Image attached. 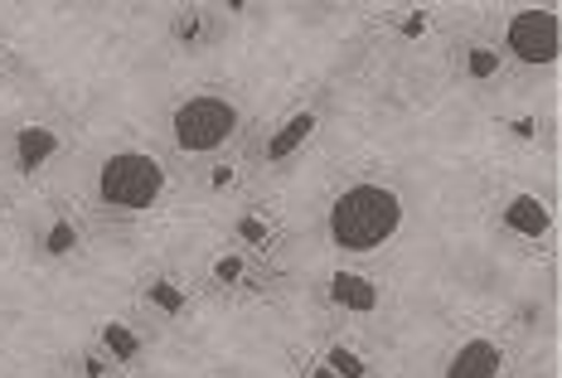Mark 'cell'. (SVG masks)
<instances>
[{
  "label": "cell",
  "mask_w": 562,
  "mask_h": 378,
  "mask_svg": "<svg viewBox=\"0 0 562 378\" xmlns=\"http://www.w3.org/2000/svg\"><path fill=\"white\" fill-rule=\"evenodd\" d=\"M562 49V20L553 10H519L509 20V54L524 64H553Z\"/></svg>",
  "instance_id": "obj_4"
},
{
  "label": "cell",
  "mask_w": 562,
  "mask_h": 378,
  "mask_svg": "<svg viewBox=\"0 0 562 378\" xmlns=\"http://www.w3.org/2000/svg\"><path fill=\"white\" fill-rule=\"evenodd\" d=\"M311 132H315V112H301V116H291V122L281 126V132H277L272 141H267V156H272V160H286L291 151H301V141H306Z\"/></svg>",
  "instance_id": "obj_9"
},
{
  "label": "cell",
  "mask_w": 562,
  "mask_h": 378,
  "mask_svg": "<svg viewBox=\"0 0 562 378\" xmlns=\"http://www.w3.org/2000/svg\"><path fill=\"white\" fill-rule=\"evenodd\" d=\"M315 378H339V374L330 369V364H325V369H321V374H315Z\"/></svg>",
  "instance_id": "obj_17"
},
{
  "label": "cell",
  "mask_w": 562,
  "mask_h": 378,
  "mask_svg": "<svg viewBox=\"0 0 562 378\" xmlns=\"http://www.w3.org/2000/svg\"><path fill=\"white\" fill-rule=\"evenodd\" d=\"M499 374V345L495 340H465L447 364V378H495Z\"/></svg>",
  "instance_id": "obj_5"
},
{
  "label": "cell",
  "mask_w": 562,
  "mask_h": 378,
  "mask_svg": "<svg viewBox=\"0 0 562 378\" xmlns=\"http://www.w3.org/2000/svg\"><path fill=\"white\" fill-rule=\"evenodd\" d=\"M150 301H156L166 315H180L184 311V291L175 287V281H156V287H150Z\"/></svg>",
  "instance_id": "obj_11"
},
{
  "label": "cell",
  "mask_w": 562,
  "mask_h": 378,
  "mask_svg": "<svg viewBox=\"0 0 562 378\" xmlns=\"http://www.w3.org/2000/svg\"><path fill=\"white\" fill-rule=\"evenodd\" d=\"M325 364H330L339 378H364V359H359L355 349H330V359Z\"/></svg>",
  "instance_id": "obj_13"
},
{
  "label": "cell",
  "mask_w": 562,
  "mask_h": 378,
  "mask_svg": "<svg viewBox=\"0 0 562 378\" xmlns=\"http://www.w3.org/2000/svg\"><path fill=\"white\" fill-rule=\"evenodd\" d=\"M330 301H339L345 311H373L379 305V291H373L369 277H359V271H335L330 277Z\"/></svg>",
  "instance_id": "obj_6"
},
{
  "label": "cell",
  "mask_w": 562,
  "mask_h": 378,
  "mask_svg": "<svg viewBox=\"0 0 562 378\" xmlns=\"http://www.w3.org/2000/svg\"><path fill=\"white\" fill-rule=\"evenodd\" d=\"M15 146H20V170L30 175V170H40V165L58 151V136L49 132V126H25V132L15 136Z\"/></svg>",
  "instance_id": "obj_8"
},
{
  "label": "cell",
  "mask_w": 562,
  "mask_h": 378,
  "mask_svg": "<svg viewBox=\"0 0 562 378\" xmlns=\"http://www.w3.org/2000/svg\"><path fill=\"white\" fill-rule=\"evenodd\" d=\"M238 229H243V238H248V243H262L267 238V223L262 219H243Z\"/></svg>",
  "instance_id": "obj_15"
},
{
  "label": "cell",
  "mask_w": 562,
  "mask_h": 378,
  "mask_svg": "<svg viewBox=\"0 0 562 378\" xmlns=\"http://www.w3.org/2000/svg\"><path fill=\"white\" fill-rule=\"evenodd\" d=\"M495 68H499V58L490 54V49H471V74H475V78H490Z\"/></svg>",
  "instance_id": "obj_14"
},
{
  "label": "cell",
  "mask_w": 562,
  "mask_h": 378,
  "mask_svg": "<svg viewBox=\"0 0 562 378\" xmlns=\"http://www.w3.org/2000/svg\"><path fill=\"white\" fill-rule=\"evenodd\" d=\"M505 223H509L514 233H519V238H543V233H548V223H553V219H548V209L538 204L533 194H519V199H509Z\"/></svg>",
  "instance_id": "obj_7"
},
{
  "label": "cell",
  "mask_w": 562,
  "mask_h": 378,
  "mask_svg": "<svg viewBox=\"0 0 562 378\" xmlns=\"http://www.w3.org/2000/svg\"><path fill=\"white\" fill-rule=\"evenodd\" d=\"M44 247H49L54 257L74 253V247H78V229H74V223H54V229H49V238H44Z\"/></svg>",
  "instance_id": "obj_12"
},
{
  "label": "cell",
  "mask_w": 562,
  "mask_h": 378,
  "mask_svg": "<svg viewBox=\"0 0 562 378\" xmlns=\"http://www.w3.org/2000/svg\"><path fill=\"white\" fill-rule=\"evenodd\" d=\"M98 189L116 209H150L160 199V189H166V170H160V160L140 156V151H122V156L102 165Z\"/></svg>",
  "instance_id": "obj_2"
},
{
  "label": "cell",
  "mask_w": 562,
  "mask_h": 378,
  "mask_svg": "<svg viewBox=\"0 0 562 378\" xmlns=\"http://www.w3.org/2000/svg\"><path fill=\"white\" fill-rule=\"evenodd\" d=\"M238 271H243L238 257H218V281H238Z\"/></svg>",
  "instance_id": "obj_16"
},
{
  "label": "cell",
  "mask_w": 562,
  "mask_h": 378,
  "mask_svg": "<svg viewBox=\"0 0 562 378\" xmlns=\"http://www.w3.org/2000/svg\"><path fill=\"white\" fill-rule=\"evenodd\" d=\"M403 223V199L383 185H355L335 199L330 209V238L345 253H373L397 233Z\"/></svg>",
  "instance_id": "obj_1"
},
{
  "label": "cell",
  "mask_w": 562,
  "mask_h": 378,
  "mask_svg": "<svg viewBox=\"0 0 562 378\" xmlns=\"http://www.w3.org/2000/svg\"><path fill=\"white\" fill-rule=\"evenodd\" d=\"M238 132V108L218 92H199L175 112V146L180 151H214Z\"/></svg>",
  "instance_id": "obj_3"
},
{
  "label": "cell",
  "mask_w": 562,
  "mask_h": 378,
  "mask_svg": "<svg viewBox=\"0 0 562 378\" xmlns=\"http://www.w3.org/2000/svg\"><path fill=\"white\" fill-rule=\"evenodd\" d=\"M102 345H108L112 359H122V364H132L136 354H140V340L126 330L122 321H112V325H102Z\"/></svg>",
  "instance_id": "obj_10"
}]
</instances>
